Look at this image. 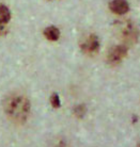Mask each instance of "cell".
<instances>
[{"instance_id":"obj_5","label":"cell","mask_w":140,"mask_h":147,"mask_svg":"<svg viewBox=\"0 0 140 147\" xmlns=\"http://www.w3.org/2000/svg\"><path fill=\"white\" fill-rule=\"evenodd\" d=\"M44 35L49 40H58L60 37V30L54 26L47 27L44 30Z\"/></svg>"},{"instance_id":"obj_2","label":"cell","mask_w":140,"mask_h":147,"mask_svg":"<svg viewBox=\"0 0 140 147\" xmlns=\"http://www.w3.org/2000/svg\"><path fill=\"white\" fill-rule=\"evenodd\" d=\"M126 55H127V48L124 45H118L109 50L107 55V61L111 65H117L124 60Z\"/></svg>"},{"instance_id":"obj_8","label":"cell","mask_w":140,"mask_h":147,"mask_svg":"<svg viewBox=\"0 0 140 147\" xmlns=\"http://www.w3.org/2000/svg\"><path fill=\"white\" fill-rule=\"evenodd\" d=\"M74 113L76 116L78 117H82L86 113V107L84 105H80V106H77V107L74 109Z\"/></svg>"},{"instance_id":"obj_7","label":"cell","mask_w":140,"mask_h":147,"mask_svg":"<svg viewBox=\"0 0 140 147\" xmlns=\"http://www.w3.org/2000/svg\"><path fill=\"white\" fill-rule=\"evenodd\" d=\"M11 18V12L4 4H0V26L5 25Z\"/></svg>"},{"instance_id":"obj_4","label":"cell","mask_w":140,"mask_h":147,"mask_svg":"<svg viewBox=\"0 0 140 147\" xmlns=\"http://www.w3.org/2000/svg\"><path fill=\"white\" fill-rule=\"evenodd\" d=\"M109 9L114 14L123 15L129 11V4L126 0H112L109 3Z\"/></svg>"},{"instance_id":"obj_1","label":"cell","mask_w":140,"mask_h":147,"mask_svg":"<svg viewBox=\"0 0 140 147\" xmlns=\"http://www.w3.org/2000/svg\"><path fill=\"white\" fill-rule=\"evenodd\" d=\"M7 115L15 123H25L30 113V102L22 95H11L7 97L3 102Z\"/></svg>"},{"instance_id":"obj_10","label":"cell","mask_w":140,"mask_h":147,"mask_svg":"<svg viewBox=\"0 0 140 147\" xmlns=\"http://www.w3.org/2000/svg\"><path fill=\"white\" fill-rule=\"evenodd\" d=\"M138 147H140V144H139V146H138Z\"/></svg>"},{"instance_id":"obj_9","label":"cell","mask_w":140,"mask_h":147,"mask_svg":"<svg viewBox=\"0 0 140 147\" xmlns=\"http://www.w3.org/2000/svg\"><path fill=\"white\" fill-rule=\"evenodd\" d=\"M50 103L54 108H59L61 106V102H60V98L58 94H52V97H50Z\"/></svg>"},{"instance_id":"obj_3","label":"cell","mask_w":140,"mask_h":147,"mask_svg":"<svg viewBox=\"0 0 140 147\" xmlns=\"http://www.w3.org/2000/svg\"><path fill=\"white\" fill-rule=\"evenodd\" d=\"M81 50L87 55H95L100 49V40L95 34H91L87 37V40L81 44Z\"/></svg>"},{"instance_id":"obj_6","label":"cell","mask_w":140,"mask_h":147,"mask_svg":"<svg viewBox=\"0 0 140 147\" xmlns=\"http://www.w3.org/2000/svg\"><path fill=\"white\" fill-rule=\"evenodd\" d=\"M137 36H138V32L137 30L134 29L133 26H127L123 31V37L126 40V42L132 43L133 40H137Z\"/></svg>"}]
</instances>
